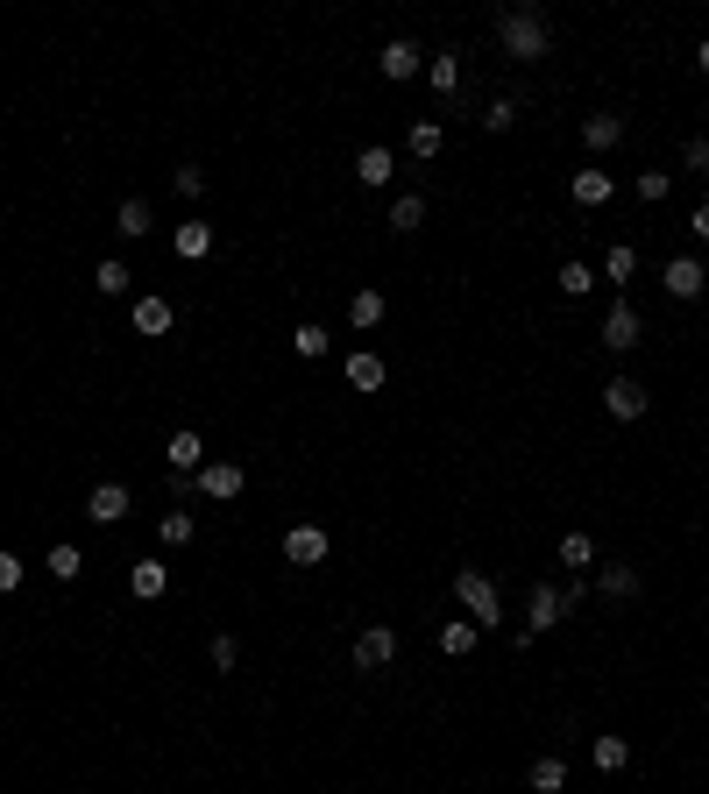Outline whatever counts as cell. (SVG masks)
<instances>
[{
	"label": "cell",
	"instance_id": "6da1fadb",
	"mask_svg": "<svg viewBox=\"0 0 709 794\" xmlns=\"http://www.w3.org/2000/svg\"><path fill=\"white\" fill-rule=\"evenodd\" d=\"M497 36H504V50H511V57H525V64L554 50V36H546V22H539L532 8H504V15H497Z\"/></svg>",
	"mask_w": 709,
	"mask_h": 794
},
{
	"label": "cell",
	"instance_id": "7a4b0ae2",
	"mask_svg": "<svg viewBox=\"0 0 709 794\" xmlns=\"http://www.w3.org/2000/svg\"><path fill=\"white\" fill-rule=\"evenodd\" d=\"M454 596H461V610L476 617V624H497V617H504V596H497V582H490L483 568H461V575H454Z\"/></svg>",
	"mask_w": 709,
	"mask_h": 794
},
{
	"label": "cell",
	"instance_id": "3957f363",
	"mask_svg": "<svg viewBox=\"0 0 709 794\" xmlns=\"http://www.w3.org/2000/svg\"><path fill=\"white\" fill-rule=\"evenodd\" d=\"M568 610H582V603H568V589H532V610H525V639H539V631H554Z\"/></svg>",
	"mask_w": 709,
	"mask_h": 794
},
{
	"label": "cell",
	"instance_id": "277c9868",
	"mask_svg": "<svg viewBox=\"0 0 709 794\" xmlns=\"http://www.w3.org/2000/svg\"><path fill=\"white\" fill-rule=\"evenodd\" d=\"M646 405H653V397H646L632 376H610V383H603V412H610V419L632 426V419H646Z\"/></svg>",
	"mask_w": 709,
	"mask_h": 794
},
{
	"label": "cell",
	"instance_id": "5b68a950",
	"mask_svg": "<svg viewBox=\"0 0 709 794\" xmlns=\"http://www.w3.org/2000/svg\"><path fill=\"white\" fill-rule=\"evenodd\" d=\"M639 327H646V320H639V305H632V298H617V305L603 312V348H617V355H624V348H639Z\"/></svg>",
	"mask_w": 709,
	"mask_h": 794
},
{
	"label": "cell",
	"instance_id": "8992f818",
	"mask_svg": "<svg viewBox=\"0 0 709 794\" xmlns=\"http://www.w3.org/2000/svg\"><path fill=\"white\" fill-rule=\"evenodd\" d=\"M327 546H334V539H327L320 525H291V532H284V561H291V568H320Z\"/></svg>",
	"mask_w": 709,
	"mask_h": 794
},
{
	"label": "cell",
	"instance_id": "52a82bcc",
	"mask_svg": "<svg viewBox=\"0 0 709 794\" xmlns=\"http://www.w3.org/2000/svg\"><path fill=\"white\" fill-rule=\"evenodd\" d=\"M390 653H398V631H390V624H362L355 631V667H390Z\"/></svg>",
	"mask_w": 709,
	"mask_h": 794
},
{
	"label": "cell",
	"instance_id": "ba28073f",
	"mask_svg": "<svg viewBox=\"0 0 709 794\" xmlns=\"http://www.w3.org/2000/svg\"><path fill=\"white\" fill-rule=\"evenodd\" d=\"M164 461H171V475L185 483V475H199V468H206V440H199L192 426H178V433L164 440Z\"/></svg>",
	"mask_w": 709,
	"mask_h": 794
},
{
	"label": "cell",
	"instance_id": "9c48e42d",
	"mask_svg": "<svg viewBox=\"0 0 709 794\" xmlns=\"http://www.w3.org/2000/svg\"><path fill=\"white\" fill-rule=\"evenodd\" d=\"M199 490H206L213 504L242 497V461H206V468H199Z\"/></svg>",
	"mask_w": 709,
	"mask_h": 794
},
{
	"label": "cell",
	"instance_id": "30bf717a",
	"mask_svg": "<svg viewBox=\"0 0 709 794\" xmlns=\"http://www.w3.org/2000/svg\"><path fill=\"white\" fill-rule=\"evenodd\" d=\"M702 284H709V270H702L695 256H674V263H667V291H674V298H702Z\"/></svg>",
	"mask_w": 709,
	"mask_h": 794
},
{
	"label": "cell",
	"instance_id": "8fae6325",
	"mask_svg": "<svg viewBox=\"0 0 709 794\" xmlns=\"http://www.w3.org/2000/svg\"><path fill=\"white\" fill-rule=\"evenodd\" d=\"M171 249H178V263H199V256H213V227H206V220H185V227L171 234Z\"/></svg>",
	"mask_w": 709,
	"mask_h": 794
},
{
	"label": "cell",
	"instance_id": "7c38bea8",
	"mask_svg": "<svg viewBox=\"0 0 709 794\" xmlns=\"http://www.w3.org/2000/svg\"><path fill=\"white\" fill-rule=\"evenodd\" d=\"M390 171H398V156H390L383 142H369V149L355 156V178H362V185H390Z\"/></svg>",
	"mask_w": 709,
	"mask_h": 794
},
{
	"label": "cell",
	"instance_id": "4fadbf2b",
	"mask_svg": "<svg viewBox=\"0 0 709 794\" xmlns=\"http://www.w3.org/2000/svg\"><path fill=\"white\" fill-rule=\"evenodd\" d=\"M582 142H589L596 156L617 149V142H624V114H589V121H582Z\"/></svg>",
	"mask_w": 709,
	"mask_h": 794
},
{
	"label": "cell",
	"instance_id": "5bb4252c",
	"mask_svg": "<svg viewBox=\"0 0 709 794\" xmlns=\"http://www.w3.org/2000/svg\"><path fill=\"white\" fill-rule=\"evenodd\" d=\"M86 518H100V525H114V518H128V490H121V483H100V490L86 497Z\"/></svg>",
	"mask_w": 709,
	"mask_h": 794
},
{
	"label": "cell",
	"instance_id": "9a60e30c",
	"mask_svg": "<svg viewBox=\"0 0 709 794\" xmlns=\"http://www.w3.org/2000/svg\"><path fill=\"white\" fill-rule=\"evenodd\" d=\"M568 192H575V206H610V192H617V185H610V171H575V185H568Z\"/></svg>",
	"mask_w": 709,
	"mask_h": 794
},
{
	"label": "cell",
	"instance_id": "2e32d148",
	"mask_svg": "<svg viewBox=\"0 0 709 794\" xmlns=\"http://www.w3.org/2000/svg\"><path fill=\"white\" fill-rule=\"evenodd\" d=\"M376 64H383V78H412V71H419L426 57H419V50H412V43L398 36V43H383V57H376Z\"/></svg>",
	"mask_w": 709,
	"mask_h": 794
},
{
	"label": "cell",
	"instance_id": "e0dca14e",
	"mask_svg": "<svg viewBox=\"0 0 709 794\" xmlns=\"http://www.w3.org/2000/svg\"><path fill=\"white\" fill-rule=\"evenodd\" d=\"M164 582H171V575H164V561H135V568H128V589H135L142 603L164 596Z\"/></svg>",
	"mask_w": 709,
	"mask_h": 794
},
{
	"label": "cell",
	"instance_id": "ac0fdd59",
	"mask_svg": "<svg viewBox=\"0 0 709 794\" xmlns=\"http://www.w3.org/2000/svg\"><path fill=\"white\" fill-rule=\"evenodd\" d=\"M135 334H171V298H135Z\"/></svg>",
	"mask_w": 709,
	"mask_h": 794
},
{
	"label": "cell",
	"instance_id": "d6986e66",
	"mask_svg": "<svg viewBox=\"0 0 709 794\" xmlns=\"http://www.w3.org/2000/svg\"><path fill=\"white\" fill-rule=\"evenodd\" d=\"M348 383H355V390H383V355L355 348V355H348Z\"/></svg>",
	"mask_w": 709,
	"mask_h": 794
},
{
	"label": "cell",
	"instance_id": "ffe728a7",
	"mask_svg": "<svg viewBox=\"0 0 709 794\" xmlns=\"http://www.w3.org/2000/svg\"><path fill=\"white\" fill-rule=\"evenodd\" d=\"M525 787H532V794H561V787H568V766H561V759H532Z\"/></svg>",
	"mask_w": 709,
	"mask_h": 794
},
{
	"label": "cell",
	"instance_id": "44dd1931",
	"mask_svg": "<svg viewBox=\"0 0 709 794\" xmlns=\"http://www.w3.org/2000/svg\"><path fill=\"white\" fill-rule=\"evenodd\" d=\"M426 78H433V93H454V86H461V50H433Z\"/></svg>",
	"mask_w": 709,
	"mask_h": 794
},
{
	"label": "cell",
	"instance_id": "7402d4cb",
	"mask_svg": "<svg viewBox=\"0 0 709 794\" xmlns=\"http://www.w3.org/2000/svg\"><path fill=\"white\" fill-rule=\"evenodd\" d=\"M476 639H483V624H440V653H447V660L476 653Z\"/></svg>",
	"mask_w": 709,
	"mask_h": 794
},
{
	"label": "cell",
	"instance_id": "603a6c76",
	"mask_svg": "<svg viewBox=\"0 0 709 794\" xmlns=\"http://www.w3.org/2000/svg\"><path fill=\"white\" fill-rule=\"evenodd\" d=\"M603 277H610V284H632V277H639V249H632V242H617V249L603 256Z\"/></svg>",
	"mask_w": 709,
	"mask_h": 794
},
{
	"label": "cell",
	"instance_id": "cb8c5ba5",
	"mask_svg": "<svg viewBox=\"0 0 709 794\" xmlns=\"http://www.w3.org/2000/svg\"><path fill=\"white\" fill-rule=\"evenodd\" d=\"M348 320H355L362 334H369V327H383V291H355V298H348Z\"/></svg>",
	"mask_w": 709,
	"mask_h": 794
},
{
	"label": "cell",
	"instance_id": "d4e9b609",
	"mask_svg": "<svg viewBox=\"0 0 709 794\" xmlns=\"http://www.w3.org/2000/svg\"><path fill=\"white\" fill-rule=\"evenodd\" d=\"M554 284H561V298H589V291H596V270H589V263H561Z\"/></svg>",
	"mask_w": 709,
	"mask_h": 794
},
{
	"label": "cell",
	"instance_id": "484cf974",
	"mask_svg": "<svg viewBox=\"0 0 709 794\" xmlns=\"http://www.w3.org/2000/svg\"><path fill=\"white\" fill-rule=\"evenodd\" d=\"M419 220H426V199H419V192H405V199H390V227H398V234H412Z\"/></svg>",
	"mask_w": 709,
	"mask_h": 794
},
{
	"label": "cell",
	"instance_id": "4316f807",
	"mask_svg": "<svg viewBox=\"0 0 709 794\" xmlns=\"http://www.w3.org/2000/svg\"><path fill=\"white\" fill-rule=\"evenodd\" d=\"M114 227L128 234V242H135V234H149V199H121V213H114Z\"/></svg>",
	"mask_w": 709,
	"mask_h": 794
},
{
	"label": "cell",
	"instance_id": "83f0119b",
	"mask_svg": "<svg viewBox=\"0 0 709 794\" xmlns=\"http://www.w3.org/2000/svg\"><path fill=\"white\" fill-rule=\"evenodd\" d=\"M603 596H617V603H624V596H639V568H624V561L603 568Z\"/></svg>",
	"mask_w": 709,
	"mask_h": 794
},
{
	"label": "cell",
	"instance_id": "f1b7e54d",
	"mask_svg": "<svg viewBox=\"0 0 709 794\" xmlns=\"http://www.w3.org/2000/svg\"><path fill=\"white\" fill-rule=\"evenodd\" d=\"M156 539H164V546H185V539H192V511H164V518H156Z\"/></svg>",
	"mask_w": 709,
	"mask_h": 794
},
{
	"label": "cell",
	"instance_id": "f546056e",
	"mask_svg": "<svg viewBox=\"0 0 709 794\" xmlns=\"http://www.w3.org/2000/svg\"><path fill=\"white\" fill-rule=\"evenodd\" d=\"M78 568H86V553H78V546H50V575L57 582H78Z\"/></svg>",
	"mask_w": 709,
	"mask_h": 794
},
{
	"label": "cell",
	"instance_id": "4dcf8cb0",
	"mask_svg": "<svg viewBox=\"0 0 709 794\" xmlns=\"http://www.w3.org/2000/svg\"><path fill=\"white\" fill-rule=\"evenodd\" d=\"M291 341H298V355H305V362H320V355L334 348V341H327V327H312V320H305V327H298Z\"/></svg>",
	"mask_w": 709,
	"mask_h": 794
},
{
	"label": "cell",
	"instance_id": "1f68e13d",
	"mask_svg": "<svg viewBox=\"0 0 709 794\" xmlns=\"http://www.w3.org/2000/svg\"><path fill=\"white\" fill-rule=\"evenodd\" d=\"M589 561H596L589 532H568V539H561V568H589Z\"/></svg>",
	"mask_w": 709,
	"mask_h": 794
},
{
	"label": "cell",
	"instance_id": "d6a6232c",
	"mask_svg": "<svg viewBox=\"0 0 709 794\" xmlns=\"http://www.w3.org/2000/svg\"><path fill=\"white\" fill-rule=\"evenodd\" d=\"M624 759H632V738H596V766L603 773H617Z\"/></svg>",
	"mask_w": 709,
	"mask_h": 794
},
{
	"label": "cell",
	"instance_id": "836d02e7",
	"mask_svg": "<svg viewBox=\"0 0 709 794\" xmlns=\"http://www.w3.org/2000/svg\"><path fill=\"white\" fill-rule=\"evenodd\" d=\"M440 121H412V156H440Z\"/></svg>",
	"mask_w": 709,
	"mask_h": 794
},
{
	"label": "cell",
	"instance_id": "e575fe53",
	"mask_svg": "<svg viewBox=\"0 0 709 794\" xmlns=\"http://www.w3.org/2000/svg\"><path fill=\"white\" fill-rule=\"evenodd\" d=\"M511 121H518V100H490V114H483V128H490V135H504Z\"/></svg>",
	"mask_w": 709,
	"mask_h": 794
},
{
	"label": "cell",
	"instance_id": "d590c367",
	"mask_svg": "<svg viewBox=\"0 0 709 794\" xmlns=\"http://www.w3.org/2000/svg\"><path fill=\"white\" fill-rule=\"evenodd\" d=\"M93 284H100L107 298H121V291H128V270H121V263H100V270H93Z\"/></svg>",
	"mask_w": 709,
	"mask_h": 794
},
{
	"label": "cell",
	"instance_id": "8d00e7d4",
	"mask_svg": "<svg viewBox=\"0 0 709 794\" xmlns=\"http://www.w3.org/2000/svg\"><path fill=\"white\" fill-rule=\"evenodd\" d=\"M171 185H178V199H199V185H206V171H199V164H185V171H171Z\"/></svg>",
	"mask_w": 709,
	"mask_h": 794
},
{
	"label": "cell",
	"instance_id": "74e56055",
	"mask_svg": "<svg viewBox=\"0 0 709 794\" xmlns=\"http://www.w3.org/2000/svg\"><path fill=\"white\" fill-rule=\"evenodd\" d=\"M639 199L660 206V199H667V171H639Z\"/></svg>",
	"mask_w": 709,
	"mask_h": 794
},
{
	"label": "cell",
	"instance_id": "f35d334b",
	"mask_svg": "<svg viewBox=\"0 0 709 794\" xmlns=\"http://www.w3.org/2000/svg\"><path fill=\"white\" fill-rule=\"evenodd\" d=\"M681 164H688V171H709V135H695V142L681 149Z\"/></svg>",
	"mask_w": 709,
	"mask_h": 794
},
{
	"label": "cell",
	"instance_id": "ab89813d",
	"mask_svg": "<svg viewBox=\"0 0 709 794\" xmlns=\"http://www.w3.org/2000/svg\"><path fill=\"white\" fill-rule=\"evenodd\" d=\"M8 589H22V561H15V553H0V596H8Z\"/></svg>",
	"mask_w": 709,
	"mask_h": 794
},
{
	"label": "cell",
	"instance_id": "60d3db41",
	"mask_svg": "<svg viewBox=\"0 0 709 794\" xmlns=\"http://www.w3.org/2000/svg\"><path fill=\"white\" fill-rule=\"evenodd\" d=\"M234 660H242V646H234L227 631H220V639H213V667H234Z\"/></svg>",
	"mask_w": 709,
	"mask_h": 794
},
{
	"label": "cell",
	"instance_id": "b9f144b4",
	"mask_svg": "<svg viewBox=\"0 0 709 794\" xmlns=\"http://www.w3.org/2000/svg\"><path fill=\"white\" fill-rule=\"evenodd\" d=\"M688 227H695V242H709V206H695V220H688Z\"/></svg>",
	"mask_w": 709,
	"mask_h": 794
},
{
	"label": "cell",
	"instance_id": "7bdbcfd3",
	"mask_svg": "<svg viewBox=\"0 0 709 794\" xmlns=\"http://www.w3.org/2000/svg\"><path fill=\"white\" fill-rule=\"evenodd\" d=\"M695 64H702V71H709V36H702V43H695Z\"/></svg>",
	"mask_w": 709,
	"mask_h": 794
}]
</instances>
